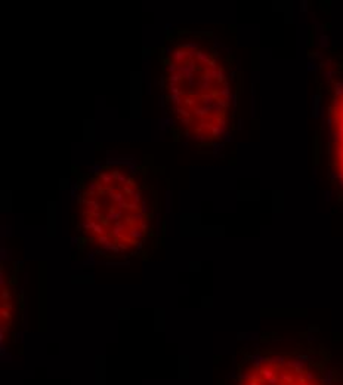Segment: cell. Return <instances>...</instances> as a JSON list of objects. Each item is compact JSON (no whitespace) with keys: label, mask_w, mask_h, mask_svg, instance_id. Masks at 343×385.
Segmentation results:
<instances>
[{"label":"cell","mask_w":343,"mask_h":385,"mask_svg":"<svg viewBox=\"0 0 343 385\" xmlns=\"http://www.w3.org/2000/svg\"><path fill=\"white\" fill-rule=\"evenodd\" d=\"M334 372L331 369H325L321 378V385H334Z\"/></svg>","instance_id":"cell-3"},{"label":"cell","mask_w":343,"mask_h":385,"mask_svg":"<svg viewBox=\"0 0 343 385\" xmlns=\"http://www.w3.org/2000/svg\"><path fill=\"white\" fill-rule=\"evenodd\" d=\"M305 378H306L308 382H312V381L315 379V373L311 372V370H308V372H305Z\"/></svg>","instance_id":"cell-8"},{"label":"cell","mask_w":343,"mask_h":385,"mask_svg":"<svg viewBox=\"0 0 343 385\" xmlns=\"http://www.w3.org/2000/svg\"><path fill=\"white\" fill-rule=\"evenodd\" d=\"M278 378H280L281 384H282V382H286V384H293V378H291L288 373H286V372H280Z\"/></svg>","instance_id":"cell-6"},{"label":"cell","mask_w":343,"mask_h":385,"mask_svg":"<svg viewBox=\"0 0 343 385\" xmlns=\"http://www.w3.org/2000/svg\"><path fill=\"white\" fill-rule=\"evenodd\" d=\"M248 360L252 362V364L254 367L259 369L263 363H268V357L266 355H262V354H252V355H248Z\"/></svg>","instance_id":"cell-2"},{"label":"cell","mask_w":343,"mask_h":385,"mask_svg":"<svg viewBox=\"0 0 343 385\" xmlns=\"http://www.w3.org/2000/svg\"><path fill=\"white\" fill-rule=\"evenodd\" d=\"M287 366L290 367V369H293V372L294 373H305V366H306V363L303 362V360H300V358H291V360H288L287 362Z\"/></svg>","instance_id":"cell-1"},{"label":"cell","mask_w":343,"mask_h":385,"mask_svg":"<svg viewBox=\"0 0 343 385\" xmlns=\"http://www.w3.org/2000/svg\"><path fill=\"white\" fill-rule=\"evenodd\" d=\"M268 363L272 364V366H278V367L287 366V360H286L284 355H272V357H268Z\"/></svg>","instance_id":"cell-4"},{"label":"cell","mask_w":343,"mask_h":385,"mask_svg":"<svg viewBox=\"0 0 343 385\" xmlns=\"http://www.w3.org/2000/svg\"><path fill=\"white\" fill-rule=\"evenodd\" d=\"M302 385H312L311 382H305V384H302Z\"/></svg>","instance_id":"cell-10"},{"label":"cell","mask_w":343,"mask_h":385,"mask_svg":"<svg viewBox=\"0 0 343 385\" xmlns=\"http://www.w3.org/2000/svg\"><path fill=\"white\" fill-rule=\"evenodd\" d=\"M248 385H259V382H257L256 379H253V381H250V382H248Z\"/></svg>","instance_id":"cell-9"},{"label":"cell","mask_w":343,"mask_h":385,"mask_svg":"<svg viewBox=\"0 0 343 385\" xmlns=\"http://www.w3.org/2000/svg\"><path fill=\"white\" fill-rule=\"evenodd\" d=\"M260 376L263 378V381H268V379L274 378V376H277V375H275V370H274L272 367H262L260 369Z\"/></svg>","instance_id":"cell-5"},{"label":"cell","mask_w":343,"mask_h":385,"mask_svg":"<svg viewBox=\"0 0 343 385\" xmlns=\"http://www.w3.org/2000/svg\"><path fill=\"white\" fill-rule=\"evenodd\" d=\"M280 378L278 376H274V378H271V379H268V381H265V384L266 385H280Z\"/></svg>","instance_id":"cell-7"}]
</instances>
